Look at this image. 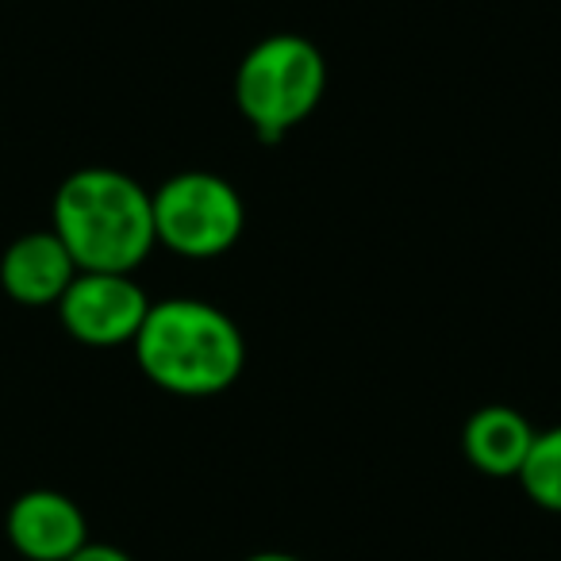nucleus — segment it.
Returning a JSON list of instances; mask_svg holds the SVG:
<instances>
[{
	"mask_svg": "<svg viewBox=\"0 0 561 561\" xmlns=\"http://www.w3.org/2000/svg\"><path fill=\"white\" fill-rule=\"evenodd\" d=\"M50 231L81 273H135L158 247L150 193L108 165H85L58 185Z\"/></svg>",
	"mask_w": 561,
	"mask_h": 561,
	"instance_id": "f257e3e1",
	"label": "nucleus"
},
{
	"mask_svg": "<svg viewBox=\"0 0 561 561\" xmlns=\"http://www.w3.org/2000/svg\"><path fill=\"white\" fill-rule=\"evenodd\" d=\"M131 346L147 381L173 397H216L247 366V343L231 316L193 297L150 305Z\"/></svg>",
	"mask_w": 561,
	"mask_h": 561,
	"instance_id": "f03ea898",
	"label": "nucleus"
},
{
	"mask_svg": "<svg viewBox=\"0 0 561 561\" xmlns=\"http://www.w3.org/2000/svg\"><path fill=\"white\" fill-rule=\"evenodd\" d=\"M328 62L305 35H270L254 43L234 73V101L257 139L277 142L285 131L305 124L323 101Z\"/></svg>",
	"mask_w": 561,
	"mask_h": 561,
	"instance_id": "7ed1b4c3",
	"label": "nucleus"
},
{
	"mask_svg": "<svg viewBox=\"0 0 561 561\" xmlns=\"http://www.w3.org/2000/svg\"><path fill=\"white\" fill-rule=\"evenodd\" d=\"M154 239L181 257H219L239 242L247 208L239 188L208 170L173 173L150 193Z\"/></svg>",
	"mask_w": 561,
	"mask_h": 561,
	"instance_id": "20e7f679",
	"label": "nucleus"
},
{
	"mask_svg": "<svg viewBox=\"0 0 561 561\" xmlns=\"http://www.w3.org/2000/svg\"><path fill=\"white\" fill-rule=\"evenodd\" d=\"M55 308L73 343L112 351L135 343L150 300L131 273H78Z\"/></svg>",
	"mask_w": 561,
	"mask_h": 561,
	"instance_id": "39448f33",
	"label": "nucleus"
},
{
	"mask_svg": "<svg viewBox=\"0 0 561 561\" xmlns=\"http://www.w3.org/2000/svg\"><path fill=\"white\" fill-rule=\"evenodd\" d=\"M4 535L24 561H66L89 542V519L66 492L27 489L12 500Z\"/></svg>",
	"mask_w": 561,
	"mask_h": 561,
	"instance_id": "423d86ee",
	"label": "nucleus"
},
{
	"mask_svg": "<svg viewBox=\"0 0 561 561\" xmlns=\"http://www.w3.org/2000/svg\"><path fill=\"white\" fill-rule=\"evenodd\" d=\"M78 262L62 247L55 231H27L9 242L0 254V289L24 308L58 305L70 280L78 277Z\"/></svg>",
	"mask_w": 561,
	"mask_h": 561,
	"instance_id": "0eeeda50",
	"label": "nucleus"
},
{
	"mask_svg": "<svg viewBox=\"0 0 561 561\" xmlns=\"http://www.w3.org/2000/svg\"><path fill=\"white\" fill-rule=\"evenodd\" d=\"M535 443V427L507 404H484L461 427V454L484 477H519Z\"/></svg>",
	"mask_w": 561,
	"mask_h": 561,
	"instance_id": "6e6552de",
	"label": "nucleus"
},
{
	"mask_svg": "<svg viewBox=\"0 0 561 561\" xmlns=\"http://www.w3.org/2000/svg\"><path fill=\"white\" fill-rule=\"evenodd\" d=\"M515 481L523 484V492H527V500L535 507L561 515V423L535 431V443H530V454Z\"/></svg>",
	"mask_w": 561,
	"mask_h": 561,
	"instance_id": "1a4fd4ad",
	"label": "nucleus"
},
{
	"mask_svg": "<svg viewBox=\"0 0 561 561\" xmlns=\"http://www.w3.org/2000/svg\"><path fill=\"white\" fill-rule=\"evenodd\" d=\"M66 561H135L127 550H119V546H112V542H93L89 538L85 546H81L73 558H66Z\"/></svg>",
	"mask_w": 561,
	"mask_h": 561,
	"instance_id": "9d476101",
	"label": "nucleus"
},
{
	"mask_svg": "<svg viewBox=\"0 0 561 561\" xmlns=\"http://www.w3.org/2000/svg\"><path fill=\"white\" fill-rule=\"evenodd\" d=\"M247 561H305V558H297V553H289V550H257V553H250Z\"/></svg>",
	"mask_w": 561,
	"mask_h": 561,
	"instance_id": "9b49d317",
	"label": "nucleus"
}]
</instances>
